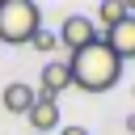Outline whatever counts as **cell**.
<instances>
[{
    "label": "cell",
    "instance_id": "obj_1",
    "mask_svg": "<svg viewBox=\"0 0 135 135\" xmlns=\"http://www.w3.org/2000/svg\"><path fill=\"white\" fill-rule=\"evenodd\" d=\"M68 68H72V84L84 89V93H105V89H114L118 76H122V59H118L105 42H93V46L76 51V55L68 59Z\"/></svg>",
    "mask_w": 135,
    "mask_h": 135
},
{
    "label": "cell",
    "instance_id": "obj_2",
    "mask_svg": "<svg viewBox=\"0 0 135 135\" xmlns=\"http://www.w3.org/2000/svg\"><path fill=\"white\" fill-rule=\"evenodd\" d=\"M42 30V13L34 0H0V42L4 46H25Z\"/></svg>",
    "mask_w": 135,
    "mask_h": 135
},
{
    "label": "cell",
    "instance_id": "obj_3",
    "mask_svg": "<svg viewBox=\"0 0 135 135\" xmlns=\"http://www.w3.org/2000/svg\"><path fill=\"white\" fill-rule=\"evenodd\" d=\"M93 42H101L97 21L84 17V13H68L63 25H59V46H68V51L76 55V51H84V46H93Z\"/></svg>",
    "mask_w": 135,
    "mask_h": 135
},
{
    "label": "cell",
    "instance_id": "obj_4",
    "mask_svg": "<svg viewBox=\"0 0 135 135\" xmlns=\"http://www.w3.org/2000/svg\"><path fill=\"white\" fill-rule=\"evenodd\" d=\"M25 122L34 127V135H51V131H59V101L38 93V101H34L30 114H25Z\"/></svg>",
    "mask_w": 135,
    "mask_h": 135
},
{
    "label": "cell",
    "instance_id": "obj_5",
    "mask_svg": "<svg viewBox=\"0 0 135 135\" xmlns=\"http://www.w3.org/2000/svg\"><path fill=\"white\" fill-rule=\"evenodd\" d=\"M101 42H105L118 59H135V17H127V21H118L110 34H101Z\"/></svg>",
    "mask_w": 135,
    "mask_h": 135
},
{
    "label": "cell",
    "instance_id": "obj_6",
    "mask_svg": "<svg viewBox=\"0 0 135 135\" xmlns=\"http://www.w3.org/2000/svg\"><path fill=\"white\" fill-rule=\"evenodd\" d=\"M42 97H59L63 89H72V68H68V59H51L46 68H42Z\"/></svg>",
    "mask_w": 135,
    "mask_h": 135
},
{
    "label": "cell",
    "instance_id": "obj_7",
    "mask_svg": "<svg viewBox=\"0 0 135 135\" xmlns=\"http://www.w3.org/2000/svg\"><path fill=\"white\" fill-rule=\"evenodd\" d=\"M0 101H4V110H8V114H30V105L38 101V93H34V84H25V80H13V84H4Z\"/></svg>",
    "mask_w": 135,
    "mask_h": 135
},
{
    "label": "cell",
    "instance_id": "obj_8",
    "mask_svg": "<svg viewBox=\"0 0 135 135\" xmlns=\"http://www.w3.org/2000/svg\"><path fill=\"white\" fill-rule=\"evenodd\" d=\"M127 17H131V4H127V0H101V4H97V30H101V34H110V30H114L118 21H127Z\"/></svg>",
    "mask_w": 135,
    "mask_h": 135
},
{
    "label": "cell",
    "instance_id": "obj_9",
    "mask_svg": "<svg viewBox=\"0 0 135 135\" xmlns=\"http://www.w3.org/2000/svg\"><path fill=\"white\" fill-rule=\"evenodd\" d=\"M30 46H34V51H42V55H51V51H59V34H51V30H38V34L30 38Z\"/></svg>",
    "mask_w": 135,
    "mask_h": 135
},
{
    "label": "cell",
    "instance_id": "obj_10",
    "mask_svg": "<svg viewBox=\"0 0 135 135\" xmlns=\"http://www.w3.org/2000/svg\"><path fill=\"white\" fill-rule=\"evenodd\" d=\"M59 135H89L84 127H59Z\"/></svg>",
    "mask_w": 135,
    "mask_h": 135
},
{
    "label": "cell",
    "instance_id": "obj_11",
    "mask_svg": "<svg viewBox=\"0 0 135 135\" xmlns=\"http://www.w3.org/2000/svg\"><path fill=\"white\" fill-rule=\"evenodd\" d=\"M127 131H131V135H135V114H127Z\"/></svg>",
    "mask_w": 135,
    "mask_h": 135
},
{
    "label": "cell",
    "instance_id": "obj_12",
    "mask_svg": "<svg viewBox=\"0 0 135 135\" xmlns=\"http://www.w3.org/2000/svg\"><path fill=\"white\" fill-rule=\"evenodd\" d=\"M127 4H131V17H135V0H127Z\"/></svg>",
    "mask_w": 135,
    "mask_h": 135
}]
</instances>
